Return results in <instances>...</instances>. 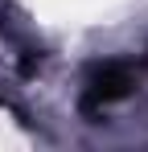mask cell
<instances>
[{"mask_svg": "<svg viewBox=\"0 0 148 152\" xmlns=\"http://www.w3.org/2000/svg\"><path fill=\"white\" fill-rule=\"evenodd\" d=\"M132 86H136V66H132V62H103V66L91 70L78 107H82V115H103L111 103L127 99Z\"/></svg>", "mask_w": 148, "mask_h": 152, "instance_id": "obj_1", "label": "cell"}]
</instances>
